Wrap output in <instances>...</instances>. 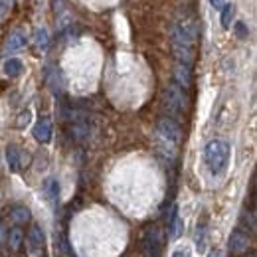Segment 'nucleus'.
I'll use <instances>...</instances> for the list:
<instances>
[{"instance_id": "obj_1", "label": "nucleus", "mask_w": 257, "mask_h": 257, "mask_svg": "<svg viewBox=\"0 0 257 257\" xmlns=\"http://www.w3.org/2000/svg\"><path fill=\"white\" fill-rule=\"evenodd\" d=\"M204 160L214 174L224 172L228 166V160H230V144L220 138L210 140L204 148Z\"/></svg>"}, {"instance_id": "obj_2", "label": "nucleus", "mask_w": 257, "mask_h": 257, "mask_svg": "<svg viewBox=\"0 0 257 257\" xmlns=\"http://www.w3.org/2000/svg\"><path fill=\"white\" fill-rule=\"evenodd\" d=\"M162 107H164V111L168 113V119L184 111V107H186V97H184V91H182L176 83H172V85H168V87L164 89Z\"/></svg>"}, {"instance_id": "obj_3", "label": "nucleus", "mask_w": 257, "mask_h": 257, "mask_svg": "<svg viewBox=\"0 0 257 257\" xmlns=\"http://www.w3.org/2000/svg\"><path fill=\"white\" fill-rule=\"evenodd\" d=\"M156 134H158V140L164 144V148L172 150V148L180 142V134H182V130H180L178 123H176L174 119L164 117V119H160V121H158V125H156Z\"/></svg>"}, {"instance_id": "obj_4", "label": "nucleus", "mask_w": 257, "mask_h": 257, "mask_svg": "<svg viewBox=\"0 0 257 257\" xmlns=\"http://www.w3.org/2000/svg\"><path fill=\"white\" fill-rule=\"evenodd\" d=\"M196 38H198V28L194 22H180L172 28V44L174 46L194 48Z\"/></svg>"}, {"instance_id": "obj_5", "label": "nucleus", "mask_w": 257, "mask_h": 257, "mask_svg": "<svg viewBox=\"0 0 257 257\" xmlns=\"http://www.w3.org/2000/svg\"><path fill=\"white\" fill-rule=\"evenodd\" d=\"M162 250V232L158 228H148L142 240V252L146 257H158Z\"/></svg>"}, {"instance_id": "obj_6", "label": "nucleus", "mask_w": 257, "mask_h": 257, "mask_svg": "<svg viewBox=\"0 0 257 257\" xmlns=\"http://www.w3.org/2000/svg\"><path fill=\"white\" fill-rule=\"evenodd\" d=\"M26 252L28 257H42L44 256V232L40 226H32L26 238Z\"/></svg>"}, {"instance_id": "obj_7", "label": "nucleus", "mask_w": 257, "mask_h": 257, "mask_svg": "<svg viewBox=\"0 0 257 257\" xmlns=\"http://www.w3.org/2000/svg\"><path fill=\"white\" fill-rule=\"evenodd\" d=\"M6 162H8V168L12 172H18V170H22V166H28L30 156L24 154V150L18 148L16 144H8L6 146Z\"/></svg>"}, {"instance_id": "obj_8", "label": "nucleus", "mask_w": 257, "mask_h": 257, "mask_svg": "<svg viewBox=\"0 0 257 257\" xmlns=\"http://www.w3.org/2000/svg\"><path fill=\"white\" fill-rule=\"evenodd\" d=\"M228 246H230L232 254H246L250 250V236L242 230H236V232H232Z\"/></svg>"}, {"instance_id": "obj_9", "label": "nucleus", "mask_w": 257, "mask_h": 257, "mask_svg": "<svg viewBox=\"0 0 257 257\" xmlns=\"http://www.w3.org/2000/svg\"><path fill=\"white\" fill-rule=\"evenodd\" d=\"M52 134H54V125L50 121V117H42L36 125H34V138L42 144L50 142L52 140Z\"/></svg>"}, {"instance_id": "obj_10", "label": "nucleus", "mask_w": 257, "mask_h": 257, "mask_svg": "<svg viewBox=\"0 0 257 257\" xmlns=\"http://www.w3.org/2000/svg\"><path fill=\"white\" fill-rule=\"evenodd\" d=\"M174 81L180 89H188L192 85V69L190 65H184V64H176L174 67Z\"/></svg>"}, {"instance_id": "obj_11", "label": "nucleus", "mask_w": 257, "mask_h": 257, "mask_svg": "<svg viewBox=\"0 0 257 257\" xmlns=\"http://www.w3.org/2000/svg\"><path fill=\"white\" fill-rule=\"evenodd\" d=\"M44 194H46L50 206L56 210L58 204H60V182L56 178H46V182H44Z\"/></svg>"}, {"instance_id": "obj_12", "label": "nucleus", "mask_w": 257, "mask_h": 257, "mask_svg": "<svg viewBox=\"0 0 257 257\" xmlns=\"http://www.w3.org/2000/svg\"><path fill=\"white\" fill-rule=\"evenodd\" d=\"M24 46H26V34L20 32V30H16V32H12V34L6 38L4 52H18V50H22Z\"/></svg>"}, {"instance_id": "obj_13", "label": "nucleus", "mask_w": 257, "mask_h": 257, "mask_svg": "<svg viewBox=\"0 0 257 257\" xmlns=\"http://www.w3.org/2000/svg\"><path fill=\"white\" fill-rule=\"evenodd\" d=\"M10 220L16 224V228H20V226H24L32 220V212L26 206H14L10 210Z\"/></svg>"}, {"instance_id": "obj_14", "label": "nucleus", "mask_w": 257, "mask_h": 257, "mask_svg": "<svg viewBox=\"0 0 257 257\" xmlns=\"http://www.w3.org/2000/svg\"><path fill=\"white\" fill-rule=\"evenodd\" d=\"M6 244L12 252H18L24 244V232L22 228H12L10 232H6Z\"/></svg>"}, {"instance_id": "obj_15", "label": "nucleus", "mask_w": 257, "mask_h": 257, "mask_svg": "<svg viewBox=\"0 0 257 257\" xmlns=\"http://www.w3.org/2000/svg\"><path fill=\"white\" fill-rule=\"evenodd\" d=\"M48 46H50V32L44 26L36 28V32H34V48H36V52H44V50H48Z\"/></svg>"}, {"instance_id": "obj_16", "label": "nucleus", "mask_w": 257, "mask_h": 257, "mask_svg": "<svg viewBox=\"0 0 257 257\" xmlns=\"http://www.w3.org/2000/svg\"><path fill=\"white\" fill-rule=\"evenodd\" d=\"M172 50H174V56L178 58V64L190 65V64L194 62V48H186V46H174V44H172Z\"/></svg>"}, {"instance_id": "obj_17", "label": "nucleus", "mask_w": 257, "mask_h": 257, "mask_svg": "<svg viewBox=\"0 0 257 257\" xmlns=\"http://www.w3.org/2000/svg\"><path fill=\"white\" fill-rule=\"evenodd\" d=\"M182 230H184V224H182V220L178 218V210L174 208V210H172V216H170V222H168L170 240H178V238L182 236Z\"/></svg>"}, {"instance_id": "obj_18", "label": "nucleus", "mask_w": 257, "mask_h": 257, "mask_svg": "<svg viewBox=\"0 0 257 257\" xmlns=\"http://www.w3.org/2000/svg\"><path fill=\"white\" fill-rule=\"evenodd\" d=\"M22 69H24L22 62H20V60H16V58L6 60V64H4V73H6L8 77H18V75L22 73Z\"/></svg>"}, {"instance_id": "obj_19", "label": "nucleus", "mask_w": 257, "mask_h": 257, "mask_svg": "<svg viewBox=\"0 0 257 257\" xmlns=\"http://www.w3.org/2000/svg\"><path fill=\"white\" fill-rule=\"evenodd\" d=\"M71 136L75 138V140H85L87 136H89V125L87 123H73L71 125Z\"/></svg>"}, {"instance_id": "obj_20", "label": "nucleus", "mask_w": 257, "mask_h": 257, "mask_svg": "<svg viewBox=\"0 0 257 257\" xmlns=\"http://www.w3.org/2000/svg\"><path fill=\"white\" fill-rule=\"evenodd\" d=\"M234 14H236V6H234V4H226V6L222 8V26H224L226 30L232 26Z\"/></svg>"}, {"instance_id": "obj_21", "label": "nucleus", "mask_w": 257, "mask_h": 257, "mask_svg": "<svg viewBox=\"0 0 257 257\" xmlns=\"http://www.w3.org/2000/svg\"><path fill=\"white\" fill-rule=\"evenodd\" d=\"M234 32H236V36L240 40H248V36H250V28L246 26V22H236L234 24Z\"/></svg>"}, {"instance_id": "obj_22", "label": "nucleus", "mask_w": 257, "mask_h": 257, "mask_svg": "<svg viewBox=\"0 0 257 257\" xmlns=\"http://www.w3.org/2000/svg\"><path fill=\"white\" fill-rule=\"evenodd\" d=\"M30 121H32V113L26 109V111H22V113L18 115V119H16V128H26L30 125Z\"/></svg>"}, {"instance_id": "obj_23", "label": "nucleus", "mask_w": 257, "mask_h": 257, "mask_svg": "<svg viewBox=\"0 0 257 257\" xmlns=\"http://www.w3.org/2000/svg\"><path fill=\"white\" fill-rule=\"evenodd\" d=\"M60 252H62V256L64 257H73L71 250H69V244H67L65 238H62V242H60Z\"/></svg>"}, {"instance_id": "obj_24", "label": "nucleus", "mask_w": 257, "mask_h": 257, "mask_svg": "<svg viewBox=\"0 0 257 257\" xmlns=\"http://www.w3.org/2000/svg\"><path fill=\"white\" fill-rule=\"evenodd\" d=\"M12 2L14 0H0V18L10 10V6H12Z\"/></svg>"}, {"instance_id": "obj_25", "label": "nucleus", "mask_w": 257, "mask_h": 257, "mask_svg": "<svg viewBox=\"0 0 257 257\" xmlns=\"http://www.w3.org/2000/svg\"><path fill=\"white\" fill-rule=\"evenodd\" d=\"M172 257H188V250H186V248H178V250L172 254Z\"/></svg>"}, {"instance_id": "obj_26", "label": "nucleus", "mask_w": 257, "mask_h": 257, "mask_svg": "<svg viewBox=\"0 0 257 257\" xmlns=\"http://www.w3.org/2000/svg\"><path fill=\"white\" fill-rule=\"evenodd\" d=\"M210 4L216 8V10H222L226 6V0H210Z\"/></svg>"}, {"instance_id": "obj_27", "label": "nucleus", "mask_w": 257, "mask_h": 257, "mask_svg": "<svg viewBox=\"0 0 257 257\" xmlns=\"http://www.w3.org/2000/svg\"><path fill=\"white\" fill-rule=\"evenodd\" d=\"M4 238H6V232H4V226L0 224V244L4 242Z\"/></svg>"}]
</instances>
